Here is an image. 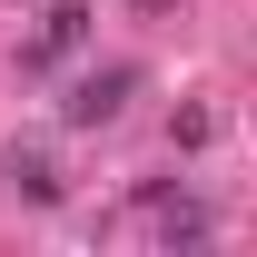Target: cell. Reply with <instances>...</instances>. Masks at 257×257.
<instances>
[{"mask_svg":"<svg viewBox=\"0 0 257 257\" xmlns=\"http://www.w3.org/2000/svg\"><path fill=\"white\" fill-rule=\"evenodd\" d=\"M128 89H139V69H99V79H79V99H69L60 119H69V128H99V119L128 109Z\"/></svg>","mask_w":257,"mask_h":257,"instance_id":"obj_1","label":"cell"},{"mask_svg":"<svg viewBox=\"0 0 257 257\" xmlns=\"http://www.w3.org/2000/svg\"><path fill=\"white\" fill-rule=\"evenodd\" d=\"M79 40H89V10H79V0H69V10H50V30H40L30 50H20V60H30V69H50V60H69V50H79Z\"/></svg>","mask_w":257,"mask_h":257,"instance_id":"obj_2","label":"cell"},{"mask_svg":"<svg viewBox=\"0 0 257 257\" xmlns=\"http://www.w3.org/2000/svg\"><path fill=\"white\" fill-rule=\"evenodd\" d=\"M10 178H20L30 208H60V168H50V159H10Z\"/></svg>","mask_w":257,"mask_h":257,"instance_id":"obj_3","label":"cell"},{"mask_svg":"<svg viewBox=\"0 0 257 257\" xmlns=\"http://www.w3.org/2000/svg\"><path fill=\"white\" fill-rule=\"evenodd\" d=\"M139 10H168V0H139Z\"/></svg>","mask_w":257,"mask_h":257,"instance_id":"obj_4","label":"cell"}]
</instances>
